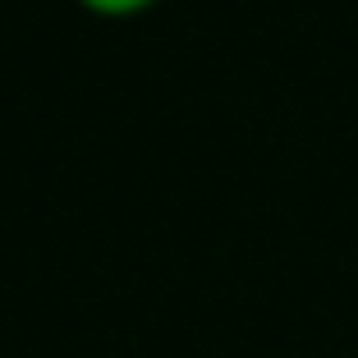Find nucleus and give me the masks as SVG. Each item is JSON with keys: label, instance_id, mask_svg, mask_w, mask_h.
I'll use <instances>...</instances> for the list:
<instances>
[{"label": "nucleus", "instance_id": "1", "mask_svg": "<svg viewBox=\"0 0 358 358\" xmlns=\"http://www.w3.org/2000/svg\"><path fill=\"white\" fill-rule=\"evenodd\" d=\"M83 14L92 19H106V23H124V19H143L161 5V0H74Z\"/></svg>", "mask_w": 358, "mask_h": 358}]
</instances>
